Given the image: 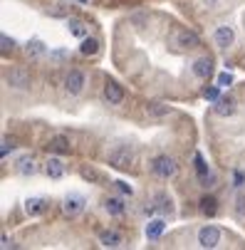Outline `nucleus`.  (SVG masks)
Instances as JSON below:
<instances>
[{"label": "nucleus", "mask_w": 245, "mask_h": 250, "mask_svg": "<svg viewBox=\"0 0 245 250\" xmlns=\"http://www.w3.org/2000/svg\"><path fill=\"white\" fill-rule=\"evenodd\" d=\"M230 82H233V77H230L228 72H223V75H218V84H221V87H228Z\"/></svg>", "instance_id": "27"}, {"label": "nucleus", "mask_w": 245, "mask_h": 250, "mask_svg": "<svg viewBox=\"0 0 245 250\" xmlns=\"http://www.w3.org/2000/svg\"><path fill=\"white\" fill-rule=\"evenodd\" d=\"M117 188H119L122 193H126V196H131V186H126L124 181H117Z\"/></svg>", "instance_id": "30"}, {"label": "nucleus", "mask_w": 245, "mask_h": 250, "mask_svg": "<svg viewBox=\"0 0 245 250\" xmlns=\"http://www.w3.org/2000/svg\"><path fill=\"white\" fill-rule=\"evenodd\" d=\"M156 208L163 213H173V203H171V196H166V193H156Z\"/></svg>", "instance_id": "20"}, {"label": "nucleus", "mask_w": 245, "mask_h": 250, "mask_svg": "<svg viewBox=\"0 0 245 250\" xmlns=\"http://www.w3.org/2000/svg\"><path fill=\"white\" fill-rule=\"evenodd\" d=\"M45 173H47L50 178H62V176H64V164H62V159L50 156L47 164H45Z\"/></svg>", "instance_id": "12"}, {"label": "nucleus", "mask_w": 245, "mask_h": 250, "mask_svg": "<svg viewBox=\"0 0 245 250\" xmlns=\"http://www.w3.org/2000/svg\"><path fill=\"white\" fill-rule=\"evenodd\" d=\"M82 176L87 178V181H97V178H99L97 171H92V168H82Z\"/></svg>", "instance_id": "28"}, {"label": "nucleus", "mask_w": 245, "mask_h": 250, "mask_svg": "<svg viewBox=\"0 0 245 250\" xmlns=\"http://www.w3.org/2000/svg\"><path fill=\"white\" fill-rule=\"evenodd\" d=\"M193 75L201 77V80H208V77H211V75H213V62H211V57L196 60V62H193Z\"/></svg>", "instance_id": "10"}, {"label": "nucleus", "mask_w": 245, "mask_h": 250, "mask_svg": "<svg viewBox=\"0 0 245 250\" xmlns=\"http://www.w3.org/2000/svg\"><path fill=\"white\" fill-rule=\"evenodd\" d=\"M134 161H136V154L129 146H124V144H119V146H114L109 151V164L117 166V168H129Z\"/></svg>", "instance_id": "1"}, {"label": "nucleus", "mask_w": 245, "mask_h": 250, "mask_svg": "<svg viewBox=\"0 0 245 250\" xmlns=\"http://www.w3.org/2000/svg\"><path fill=\"white\" fill-rule=\"evenodd\" d=\"M0 42H3V50H5V52H8V50H13V45H15V42L8 38V35H3V38H0Z\"/></svg>", "instance_id": "29"}, {"label": "nucleus", "mask_w": 245, "mask_h": 250, "mask_svg": "<svg viewBox=\"0 0 245 250\" xmlns=\"http://www.w3.org/2000/svg\"><path fill=\"white\" fill-rule=\"evenodd\" d=\"M67 30L75 35V38H87V25L82 20H67Z\"/></svg>", "instance_id": "19"}, {"label": "nucleus", "mask_w": 245, "mask_h": 250, "mask_svg": "<svg viewBox=\"0 0 245 250\" xmlns=\"http://www.w3.org/2000/svg\"><path fill=\"white\" fill-rule=\"evenodd\" d=\"M84 196H80V193H72V196H67L64 198V203H62V210H64V216H69V218H75V216H80V213L84 210Z\"/></svg>", "instance_id": "4"}, {"label": "nucleus", "mask_w": 245, "mask_h": 250, "mask_svg": "<svg viewBox=\"0 0 245 250\" xmlns=\"http://www.w3.org/2000/svg\"><path fill=\"white\" fill-rule=\"evenodd\" d=\"M235 208H238L240 216H245V196H240V198H238V206H235Z\"/></svg>", "instance_id": "32"}, {"label": "nucleus", "mask_w": 245, "mask_h": 250, "mask_svg": "<svg viewBox=\"0 0 245 250\" xmlns=\"http://www.w3.org/2000/svg\"><path fill=\"white\" fill-rule=\"evenodd\" d=\"M45 198H38V196H35V198H27L25 201V213H27V216H40V213L45 210Z\"/></svg>", "instance_id": "16"}, {"label": "nucleus", "mask_w": 245, "mask_h": 250, "mask_svg": "<svg viewBox=\"0 0 245 250\" xmlns=\"http://www.w3.org/2000/svg\"><path fill=\"white\" fill-rule=\"evenodd\" d=\"M163 228H166V221H163V218H154V221H149V223H146V238H149V240L161 238Z\"/></svg>", "instance_id": "15"}, {"label": "nucleus", "mask_w": 245, "mask_h": 250, "mask_svg": "<svg viewBox=\"0 0 245 250\" xmlns=\"http://www.w3.org/2000/svg\"><path fill=\"white\" fill-rule=\"evenodd\" d=\"M5 82L10 87H15V89H25V87H30V75L25 72V69H20V67H13L10 72L5 75Z\"/></svg>", "instance_id": "5"}, {"label": "nucleus", "mask_w": 245, "mask_h": 250, "mask_svg": "<svg viewBox=\"0 0 245 250\" xmlns=\"http://www.w3.org/2000/svg\"><path fill=\"white\" fill-rule=\"evenodd\" d=\"M64 89L69 94H80L84 89V75L80 72V69H72V72L64 77Z\"/></svg>", "instance_id": "6"}, {"label": "nucleus", "mask_w": 245, "mask_h": 250, "mask_svg": "<svg viewBox=\"0 0 245 250\" xmlns=\"http://www.w3.org/2000/svg\"><path fill=\"white\" fill-rule=\"evenodd\" d=\"M0 248H3V250H8V248H13V240H10L8 235H3V238H0Z\"/></svg>", "instance_id": "31"}, {"label": "nucleus", "mask_w": 245, "mask_h": 250, "mask_svg": "<svg viewBox=\"0 0 245 250\" xmlns=\"http://www.w3.org/2000/svg\"><path fill=\"white\" fill-rule=\"evenodd\" d=\"M47 149H50L52 154H69V151H72V144H69L67 136L57 134V136H52V139L47 141Z\"/></svg>", "instance_id": "7"}, {"label": "nucleus", "mask_w": 245, "mask_h": 250, "mask_svg": "<svg viewBox=\"0 0 245 250\" xmlns=\"http://www.w3.org/2000/svg\"><path fill=\"white\" fill-rule=\"evenodd\" d=\"M99 243H102L104 248H119V245L124 243V238H122L117 230H102V233H99Z\"/></svg>", "instance_id": "13"}, {"label": "nucleus", "mask_w": 245, "mask_h": 250, "mask_svg": "<svg viewBox=\"0 0 245 250\" xmlns=\"http://www.w3.org/2000/svg\"><path fill=\"white\" fill-rule=\"evenodd\" d=\"M213 40H216V45H218V47H228V45H233L235 35H233V30H230L228 25H221V27L213 32Z\"/></svg>", "instance_id": "11"}, {"label": "nucleus", "mask_w": 245, "mask_h": 250, "mask_svg": "<svg viewBox=\"0 0 245 250\" xmlns=\"http://www.w3.org/2000/svg\"><path fill=\"white\" fill-rule=\"evenodd\" d=\"M218 87H221V84H218ZM218 87H205V89H203V97H205L208 102H216V99H218Z\"/></svg>", "instance_id": "25"}, {"label": "nucleus", "mask_w": 245, "mask_h": 250, "mask_svg": "<svg viewBox=\"0 0 245 250\" xmlns=\"http://www.w3.org/2000/svg\"><path fill=\"white\" fill-rule=\"evenodd\" d=\"M221 243V230L216 226H203L198 230V245L201 248H216Z\"/></svg>", "instance_id": "3"}, {"label": "nucleus", "mask_w": 245, "mask_h": 250, "mask_svg": "<svg viewBox=\"0 0 245 250\" xmlns=\"http://www.w3.org/2000/svg\"><path fill=\"white\" fill-rule=\"evenodd\" d=\"M176 42H179L181 47H198V45H201L198 35H196V32H188V30L176 32Z\"/></svg>", "instance_id": "14"}, {"label": "nucleus", "mask_w": 245, "mask_h": 250, "mask_svg": "<svg viewBox=\"0 0 245 250\" xmlns=\"http://www.w3.org/2000/svg\"><path fill=\"white\" fill-rule=\"evenodd\" d=\"M201 210L205 213V216H216V210H218V206H216V198H211V196L201 198Z\"/></svg>", "instance_id": "22"}, {"label": "nucleus", "mask_w": 245, "mask_h": 250, "mask_svg": "<svg viewBox=\"0 0 245 250\" xmlns=\"http://www.w3.org/2000/svg\"><path fill=\"white\" fill-rule=\"evenodd\" d=\"M104 208H107L112 216H122V213H124V203H122V198H107V201H104Z\"/></svg>", "instance_id": "21"}, {"label": "nucleus", "mask_w": 245, "mask_h": 250, "mask_svg": "<svg viewBox=\"0 0 245 250\" xmlns=\"http://www.w3.org/2000/svg\"><path fill=\"white\" fill-rule=\"evenodd\" d=\"M80 52H82V55H87V57H92V55H97V52H99V42H97L94 38H82Z\"/></svg>", "instance_id": "18"}, {"label": "nucleus", "mask_w": 245, "mask_h": 250, "mask_svg": "<svg viewBox=\"0 0 245 250\" xmlns=\"http://www.w3.org/2000/svg\"><path fill=\"white\" fill-rule=\"evenodd\" d=\"M151 171L159 178H173V176H176V171H179V166H176V161H173L171 156H156L151 161Z\"/></svg>", "instance_id": "2"}, {"label": "nucleus", "mask_w": 245, "mask_h": 250, "mask_svg": "<svg viewBox=\"0 0 245 250\" xmlns=\"http://www.w3.org/2000/svg\"><path fill=\"white\" fill-rule=\"evenodd\" d=\"M27 55H30V57H40V55H45V45H42L40 40L27 42Z\"/></svg>", "instance_id": "23"}, {"label": "nucleus", "mask_w": 245, "mask_h": 250, "mask_svg": "<svg viewBox=\"0 0 245 250\" xmlns=\"http://www.w3.org/2000/svg\"><path fill=\"white\" fill-rule=\"evenodd\" d=\"M146 112L154 114V117H161V114H168V106H163V104H149Z\"/></svg>", "instance_id": "24"}, {"label": "nucleus", "mask_w": 245, "mask_h": 250, "mask_svg": "<svg viewBox=\"0 0 245 250\" xmlns=\"http://www.w3.org/2000/svg\"><path fill=\"white\" fill-rule=\"evenodd\" d=\"M104 99L117 106V104L124 102V89H122L117 82H107V84H104Z\"/></svg>", "instance_id": "8"}, {"label": "nucleus", "mask_w": 245, "mask_h": 250, "mask_svg": "<svg viewBox=\"0 0 245 250\" xmlns=\"http://www.w3.org/2000/svg\"><path fill=\"white\" fill-rule=\"evenodd\" d=\"M13 149H15V141L5 136V139H3V149H0V154H3V159H5V156H8V151H13Z\"/></svg>", "instance_id": "26"}, {"label": "nucleus", "mask_w": 245, "mask_h": 250, "mask_svg": "<svg viewBox=\"0 0 245 250\" xmlns=\"http://www.w3.org/2000/svg\"><path fill=\"white\" fill-rule=\"evenodd\" d=\"M213 109H216L218 117H230V114H235V99L233 97H218Z\"/></svg>", "instance_id": "9"}, {"label": "nucleus", "mask_w": 245, "mask_h": 250, "mask_svg": "<svg viewBox=\"0 0 245 250\" xmlns=\"http://www.w3.org/2000/svg\"><path fill=\"white\" fill-rule=\"evenodd\" d=\"M18 171H20L22 176H32L35 171H38V164H35L32 156H22V159L18 161Z\"/></svg>", "instance_id": "17"}]
</instances>
